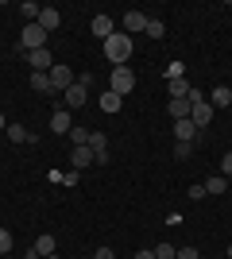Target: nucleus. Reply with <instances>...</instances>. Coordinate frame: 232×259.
Masks as SVG:
<instances>
[{"label":"nucleus","instance_id":"f257e3e1","mask_svg":"<svg viewBox=\"0 0 232 259\" xmlns=\"http://www.w3.org/2000/svg\"><path fill=\"white\" fill-rule=\"evenodd\" d=\"M105 58L112 66H128V58H132V35H124V31L109 35L105 39Z\"/></svg>","mask_w":232,"mask_h":259},{"label":"nucleus","instance_id":"f03ea898","mask_svg":"<svg viewBox=\"0 0 232 259\" xmlns=\"http://www.w3.org/2000/svg\"><path fill=\"white\" fill-rule=\"evenodd\" d=\"M109 89L116 93V97H128L135 89V74L128 70V66H112V74H109Z\"/></svg>","mask_w":232,"mask_h":259},{"label":"nucleus","instance_id":"7ed1b4c3","mask_svg":"<svg viewBox=\"0 0 232 259\" xmlns=\"http://www.w3.org/2000/svg\"><path fill=\"white\" fill-rule=\"evenodd\" d=\"M47 77H51V93H66V89H70V85H74V81H77V74H74V70H70L66 62H55V66H51V74H47Z\"/></svg>","mask_w":232,"mask_h":259},{"label":"nucleus","instance_id":"20e7f679","mask_svg":"<svg viewBox=\"0 0 232 259\" xmlns=\"http://www.w3.org/2000/svg\"><path fill=\"white\" fill-rule=\"evenodd\" d=\"M47 47V31L43 27H39V23H27V27H23V35H20V51H43Z\"/></svg>","mask_w":232,"mask_h":259},{"label":"nucleus","instance_id":"39448f33","mask_svg":"<svg viewBox=\"0 0 232 259\" xmlns=\"http://www.w3.org/2000/svg\"><path fill=\"white\" fill-rule=\"evenodd\" d=\"M213 112H217V108L209 105V101H201V105H190V120H194V128H209L213 124Z\"/></svg>","mask_w":232,"mask_h":259},{"label":"nucleus","instance_id":"423d86ee","mask_svg":"<svg viewBox=\"0 0 232 259\" xmlns=\"http://www.w3.org/2000/svg\"><path fill=\"white\" fill-rule=\"evenodd\" d=\"M93 35H97L101 43H105L109 35H116V23H112L109 12H97V16H93Z\"/></svg>","mask_w":232,"mask_h":259},{"label":"nucleus","instance_id":"0eeeda50","mask_svg":"<svg viewBox=\"0 0 232 259\" xmlns=\"http://www.w3.org/2000/svg\"><path fill=\"white\" fill-rule=\"evenodd\" d=\"M27 62H31V74H51V66H55V58H51V51H31L27 54Z\"/></svg>","mask_w":232,"mask_h":259},{"label":"nucleus","instance_id":"6e6552de","mask_svg":"<svg viewBox=\"0 0 232 259\" xmlns=\"http://www.w3.org/2000/svg\"><path fill=\"white\" fill-rule=\"evenodd\" d=\"M70 128H74L70 108H58V112H51V132H55V136H70Z\"/></svg>","mask_w":232,"mask_h":259},{"label":"nucleus","instance_id":"1a4fd4ad","mask_svg":"<svg viewBox=\"0 0 232 259\" xmlns=\"http://www.w3.org/2000/svg\"><path fill=\"white\" fill-rule=\"evenodd\" d=\"M85 93H89V89L81 85V81H74V85H70L66 93H62V101H66V108H81V105H85Z\"/></svg>","mask_w":232,"mask_h":259},{"label":"nucleus","instance_id":"9d476101","mask_svg":"<svg viewBox=\"0 0 232 259\" xmlns=\"http://www.w3.org/2000/svg\"><path fill=\"white\" fill-rule=\"evenodd\" d=\"M124 35H132V31H144L147 27V12H124Z\"/></svg>","mask_w":232,"mask_h":259},{"label":"nucleus","instance_id":"9b49d317","mask_svg":"<svg viewBox=\"0 0 232 259\" xmlns=\"http://www.w3.org/2000/svg\"><path fill=\"white\" fill-rule=\"evenodd\" d=\"M35 23H39V27H43V31L51 35V31H58V23H62V12H55V8H43Z\"/></svg>","mask_w":232,"mask_h":259},{"label":"nucleus","instance_id":"f8f14e48","mask_svg":"<svg viewBox=\"0 0 232 259\" xmlns=\"http://www.w3.org/2000/svg\"><path fill=\"white\" fill-rule=\"evenodd\" d=\"M70 166L81 174L85 166H93V151H89V147H74V151H70Z\"/></svg>","mask_w":232,"mask_h":259},{"label":"nucleus","instance_id":"ddd939ff","mask_svg":"<svg viewBox=\"0 0 232 259\" xmlns=\"http://www.w3.org/2000/svg\"><path fill=\"white\" fill-rule=\"evenodd\" d=\"M174 136L182 143H194L198 140V128H194V120H174Z\"/></svg>","mask_w":232,"mask_h":259},{"label":"nucleus","instance_id":"4468645a","mask_svg":"<svg viewBox=\"0 0 232 259\" xmlns=\"http://www.w3.org/2000/svg\"><path fill=\"white\" fill-rule=\"evenodd\" d=\"M205 194H213V197H221L224 190H228V178H224V174H209V178H205Z\"/></svg>","mask_w":232,"mask_h":259},{"label":"nucleus","instance_id":"2eb2a0df","mask_svg":"<svg viewBox=\"0 0 232 259\" xmlns=\"http://www.w3.org/2000/svg\"><path fill=\"white\" fill-rule=\"evenodd\" d=\"M4 136H8L12 143H35V140H39V136H31L23 124H8V132H4Z\"/></svg>","mask_w":232,"mask_h":259},{"label":"nucleus","instance_id":"dca6fc26","mask_svg":"<svg viewBox=\"0 0 232 259\" xmlns=\"http://www.w3.org/2000/svg\"><path fill=\"white\" fill-rule=\"evenodd\" d=\"M209 101H213V108H232V89L228 85H217L209 93Z\"/></svg>","mask_w":232,"mask_h":259},{"label":"nucleus","instance_id":"f3484780","mask_svg":"<svg viewBox=\"0 0 232 259\" xmlns=\"http://www.w3.org/2000/svg\"><path fill=\"white\" fill-rule=\"evenodd\" d=\"M97 105L105 108V112H120L124 97H116V93H112V89H109V93H101V101H97Z\"/></svg>","mask_w":232,"mask_h":259},{"label":"nucleus","instance_id":"a211bd4d","mask_svg":"<svg viewBox=\"0 0 232 259\" xmlns=\"http://www.w3.org/2000/svg\"><path fill=\"white\" fill-rule=\"evenodd\" d=\"M166 112H170V120H190V101H170Z\"/></svg>","mask_w":232,"mask_h":259},{"label":"nucleus","instance_id":"6ab92c4d","mask_svg":"<svg viewBox=\"0 0 232 259\" xmlns=\"http://www.w3.org/2000/svg\"><path fill=\"white\" fill-rule=\"evenodd\" d=\"M35 251H39V255H55V236H51V232H43V236L35 240Z\"/></svg>","mask_w":232,"mask_h":259},{"label":"nucleus","instance_id":"aec40b11","mask_svg":"<svg viewBox=\"0 0 232 259\" xmlns=\"http://www.w3.org/2000/svg\"><path fill=\"white\" fill-rule=\"evenodd\" d=\"M144 31L151 35V39H163V35H166V23L155 20V16H147V27H144Z\"/></svg>","mask_w":232,"mask_h":259},{"label":"nucleus","instance_id":"412c9836","mask_svg":"<svg viewBox=\"0 0 232 259\" xmlns=\"http://www.w3.org/2000/svg\"><path fill=\"white\" fill-rule=\"evenodd\" d=\"M20 12H23V20H39V12H43V8H39V4H35V0H23V4H20Z\"/></svg>","mask_w":232,"mask_h":259},{"label":"nucleus","instance_id":"4be33fe9","mask_svg":"<svg viewBox=\"0 0 232 259\" xmlns=\"http://www.w3.org/2000/svg\"><path fill=\"white\" fill-rule=\"evenodd\" d=\"M31 89L35 93H51V77L47 74H31Z\"/></svg>","mask_w":232,"mask_h":259},{"label":"nucleus","instance_id":"5701e85b","mask_svg":"<svg viewBox=\"0 0 232 259\" xmlns=\"http://www.w3.org/2000/svg\"><path fill=\"white\" fill-rule=\"evenodd\" d=\"M70 143H74V147H89V132L85 128H70Z\"/></svg>","mask_w":232,"mask_h":259},{"label":"nucleus","instance_id":"b1692460","mask_svg":"<svg viewBox=\"0 0 232 259\" xmlns=\"http://www.w3.org/2000/svg\"><path fill=\"white\" fill-rule=\"evenodd\" d=\"M190 155H194V143H182V140H174V159H178V162H186Z\"/></svg>","mask_w":232,"mask_h":259},{"label":"nucleus","instance_id":"393cba45","mask_svg":"<svg viewBox=\"0 0 232 259\" xmlns=\"http://www.w3.org/2000/svg\"><path fill=\"white\" fill-rule=\"evenodd\" d=\"M151 251H155V259H174V251H178V248H174V244H166V240H163V244H155Z\"/></svg>","mask_w":232,"mask_h":259},{"label":"nucleus","instance_id":"a878e982","mask_svg":"<svg viewBox=\"0 0 232 259\" xmlns=\"http://www.w3.org/2000/svg\"><path fill=\"white\" fill-rule=\"evenodd\" d=\"M12 248H16V236H12L8 228H0V255H8Z\"/></svg>","mask_w":232,"mask_h":259},{"label":"nucleus","instance_id":"bb28decb","mask_svg":"<svg viewBox=\"0 0 232 259\" xmlns=\"http://www.w3.org/2000/svg\"><path fill=\"white\" fill-rule=\"evenodd\" d=\"M178 77H186V66H182V62L174 58V62L166 66V81H178Z\"/></svg>","mask_w":232,"mask_h":259},{"label":"nucleus","instance_id":"cd10ccee","mask_svg":"<svg viewBox=\"0 0 232 259\" xmlns=\"http://www.w3.org/2000/svg\"><path fill=\"white\" fill-rule=\"evenodd\" d=\"M186 197H190V201H205L209 194H205V186L198 182V186H190V194H186Z\"/></svg>","mask_w":232,"mask_h":259},{"label":"nucleus","instance_id":"c85d7f7f","mask_svg":"<svg viewBox=\"0 0 232 259\" xmlns=\"http://www.w3.org/2000/svg\"><path fill=\"white\" fill-rule=\"evenodd\" d=\"M174 259H201V255H198V248H178Z\"/></svg>","mask_w":232,"mask_h":259},{"label":"nucleus","instance_id":"c756f323","mask_svg":"<svg viewBox=\"0 0 232 259\" xmlns=\"http://www.w3.org/2000/svg\"><path fill=\"white\" fill-rule=\"evenodd\" d=\"M221 174H224V178H232V151H224V159H221Z\"/></svg>","mask_w":232,"mask_h":259},{"label":"nucleus","instance_id":"7c9ffc66","mask_svg":"<svg viewBox=\"0 0 232 259\" xmlns=\"http://www.w3.org/2000/svg\"><path fill=\"white\" fill-rule=\"evenodd\" d=\"M77 182H81V174H77V170H66V178H62V186H77Z\"/></svg>","mask_w":232,"mask_h":259},{"label":"nucleus","instance_id":"2f4dec72","mask_svg":"<svg viewBox=\"0 0 232 259\" xmlns=\"http://www.w3.org/2000/svg\"><path fill=\"white\" fill-rule=\"evenodd\" d=\"M93 259H116V251H112V248H97V251H93Z\"/></svg>","mask_w":232,"mask_h":259},{"label":"nucleus","instance_id":"473e14b6","mask_svg":"<svg viewBox=\"0 0 232 259\" xmlns=\"http://www.w3.org/2000/svg\"><path fill=\"white\" fill-rule=\"evenodd\" d=\"M132 259H155V251H151V248H144V251H135Z\"/></svg>","mask_w":232,"mask_h":259},{"label":"nucleus","instance_id":"72a5a7b5","mask_svg":"<svg viewBox=\"0 0 232 259\" xmlns=\"http://www.w3.org/2000/svg\"><path fill=\"white\" fill-rule=\"evenodd\" d=\"M0 132H8V120H4V112H0Z\"/></svg>","mask_w":232,"mask_h":259},{"label":"nucleus","instance_id":"f704fd0d","mask_svg":"<svg viewBox=\"0 0 232 259\" xmlns=\"http://www.w3.org/2000/svg\"><path fill=\"white\" fill-rule=\"evenodd\" d=\"M43 259H58V251H55V255H43Z\"/></svg>","mask_w":232,"mask_h":259},{"label":"nucleus","instance_id":"c9c22d12","mask_svg":"<svg viewBox=\"0 0 232 259\" xmlns=\"http://www.w3.org/2000/svg\"><path fill=\"white\" fill-rule=\"evenodd\" d=\"M228 259H232V244H228Z\"/></svg>","mask_w":232,"mask_h":259},{"label":"nucleus","instance_id":"e433bc0d","mask_svg":"<svg viewBox=\"0 0 232 259\" xmlns=\"http://www.w3.org/2000/svg\"><path fill=\"white\" fill-rule=\"evenodd\" d=\"M228 190H232V178H228Z\"/></svg>","mask_w":232,"mask_h":259}]
</instances>
